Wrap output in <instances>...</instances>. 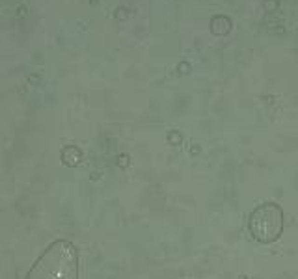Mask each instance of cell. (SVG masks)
<instances>
[{
  "mask_svg": "<svg viewBox=\"0 0 298 279\" xmlns=\"http://www.w3.org/2000/svg\"><path fill=\"white\" fill-rule=\"evenodd\" d=\"M26 279H78V255L67 240L52 242L30 268Z\"/></svg>",
  "mask_w": 298,
  "mask_h": 279,
  "instance_id": "cell-1",
  "label": "cell"
},
{
  "mask_svg": "<svg viewBox=\"0 0 298 279\" xmlns=\"http://www.w3.org/2000/svg\"><path fill=\"white\" fill-rule=\"evenodd\" d=\"M281 229H283V212H281L280 205H259L250 214V233L254 235L256 240L263 244L274 242L281 235Z\"/></svg>",
  "mask_w": 298,
  "mask_h": 279,
  "instance_id": "cell-2",
  "label": "cell"
},
{
  "mask_svg": "<svg viewBox=\"0 0 298 279\" xmlns=\"http://www.w3.org/2000/svg\"><path fill=\"white\" fill-rule=\"evenodd\" d=\"M231 21L226 15H218L211 21V32L214 35H228L231 32Z\"/></svg>",
  "mask_w": 298,
  "mask_h": 279,
  "instance_id": "cell-3",
  "label": "cell"
},
{
  "mask_svg": "<svg viewBox=\"0 0 298 279\" xmlns=\"http://www.w3.org/2000/svg\"><path fill=\"white\" fill-rule=\"evenodd\" d=\"M280 8V0H263V9L266 11V15H272Z\"/></svg>",
  "mask_w": 298,
  "mask_h": 279,
  "instance_id": "cell-4",
  "label": "cell"
},
{
  "mask_svg": "<svg viewBox=\"0 0 298 279\" xmlns=\"http://www.w3.org/2000/svg\"><path fill=\"white\" fill-rule=\"evenodd\" d=\"M118 11H119L118 19H125V17H127V9H125V8H119Z\"/></svg>",
  "mask_w": 298,
  "mask_h": 279,
  "instance_id": "cell-5",
  "label": "cell"
}]
</instances>
